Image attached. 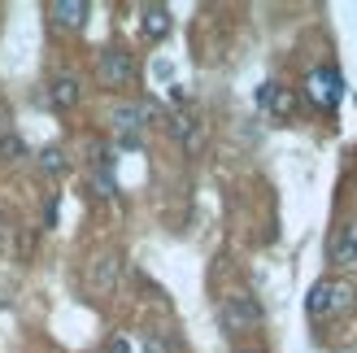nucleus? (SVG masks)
Wrapping results in <instances>:
<instances>
[{
	"label": "nucleus",
	"mask_w": 357,
	"mask_h": 353,
	"mask_svg": "<svg viewBox=\"0 0 357 353\" xmlns=\"http://www.w3.org/2000/svg\"><path fill=\"white\" fill-rule=\"evenodd\" d=\"M218 323H222L227 336H240V331H257L266 323V310L253 292H231L218 310Z\"/></svg>",
	"instance_id": "f257e3e1"
},
{
	"label": "nucleus",
	"mask_w": 357,
	"mask_h": 353,
	"mask_svg": "<svg viewBox=\"0 0 357 353\" xmlns=\"http://www.w3.org/2000/svg\"><path fill=\"white\" fill-rule=\"evenodd\" d=\"M349 306H353V284H344V279H318L305 296L310 319H331V314H344Z\"/></svg>",
	"instance_id": "f03ea898"
},
{
	"label": "nucleus",
	"mask_w": 357,
	"mask_h": 353,
	"mask_svg": "<svg viewBox=\"0 0 357 353\" xmlns=\"http://www.w3.org/2000/svg\"><path fill=\"white\" fill-rule=\"evenodd\" d=\"M305 96L318 105V110H335V105L344 100V79H340V70L335 66H318L310 70V79H305Z\"/></svg>",
	"instance_id": "7ed1b4c3"
},
{
	"label": "nucleus",
	"mask_w": 357,
	"mask_h": 353,
	"mask_svg": "<svg viewBox=\"0 0 357 353\" xmlns=\"http://www.w3.org/2000/svg\"><path fill=\"white\" fill-rule=\"evenodd\" d=\"M96 75H100L105 87H127L135 79V57L127 48L109 44V48H100V57H96Z\"/></svg>",
	"instance_id": "20e7f679"
},
{
	"label": "nucleus",
	"mask_w": 357,
	"mask_h": 353,
	"mask_svg": "<svg viewBox=\"0 0 357 353\" xmlns=\"http://www.w3.org/2000/svg\"><path fill=\"white\" fill-rule=\"evenodd\" d=\"M257 105H261L266 114H275L279 122L296 118V92H292V87H283V83H261L257 87Z\"/></svg>",
	"instance_id": "39448f33"
},
{
	"label": "nucleus",
	"mask_w": 357,
	"mask_h": 353,
	"mask_svg": "<svg viewBox=\"0 0 357 353\" xmlns=\"http://www.w3.org/2000/svg\"><path fill=\"white\" fill-rule=\"evenodd\" d=\"M87 13H92L87 0H52V5H48V22H52V31H83Z\"/></svg>",
	"instance_id": "423d86ee"
},
{
	"label": "nucleus",
	"mask_w": 357,
	"mask_h": 353,
	"mask_svg": "<svg viewBox=\"0 0 357 353\" xmlns=\"http://www.w3.org/2000/svg\"><path fill=\"white\" fill-rule=\"evenodd\" d=\"M170 135H174L188 153H201V149H205V122H196L192 114H174V118H170Z\"/></svg>",
	"instance_id": "0eeeda50"
},
{
	"label": "nucleus",
	"mask_w": 357,
	"mask_h": 353,
	"mask_svg": "<svg viewBox=\"0 0 357 353\" xmlns=\"http://www.w3.org/2000/svg\"><path fill=\"white\" fill-rule=\"evenodd\" d=\"M79 100H83V83L75 75H57L48 83V105L52 110H75Z\"/></svg>",
	"instance_id": "6e6552de"
},
{
	"label": "nucleus",
	"mask_w": 357,
	"mask_h": 353,
	"mask_svg": "<svg viewBox=\"0 0 357 353\" xmlns=\"http://www.w3.org/2000/svg\"><path fill=\"white\" fill-rule=\"evenodd\" d=\"M331 262L335 266H357V218L344 223L331 240Z\"/></svg>",
	"instance_id": "1a4fd4ad"
},
{
	"label": "nucleus",
	"mask_w": 357,
	"mask_h": 353,
	"mask_svg": "<svg viewBox=\"0 0 357 353\" xmlns=\"http://www.w3.org/2000/svg\"><path fill=\"white\" fill-rule=\"evenodd\" d=\"M118 253H100L96 262H92V292H100V296H109L114 292V284H118Z\"/></svg>",
	"instance_id": "9d476101"
},
{
	"label": "nucleus",
	"mask_w": 357,
	"mask_h": 353,
	"mask_svg": "<svg viewBox=\"0 0 357 353\" xmlns=\"http://www.w3.org/2000/svg\"><path fill=\"white\" fill-rule=\"evenodd\" d=\"M139 27H144L149 40H166L170 35V9L166 5H144L139 9Z\"/></svg>",
	"instance_id": "9b49d317"
},
{
	"label": "nucleus",
	"mask_w": 357,
	"mask_h": 353,
	"mask_svg": "<svg viewBox=\"0 0 357 353\" xmlns=\"http://www.w3.org/2000/svg\"><path fill=\"white\" fill-rule=\"evenodd\" d=\"M66 166H70V157H66V149H61V144L40 149V170H44V174H66Z\"/></svg>",
	"instance_id": "f8f14e48"
},
{
	"label": "nucleus",
	"mask_w": 357,
	"mask_h": 353,
	"mask_svg": "<svg viewBox=\"0 0 357 353\" xmlns=\"http://www.w3.org/2000/svg\"><path fill=\"white\" fill-rule=\"evenodd\" d=\"M144 353H178V336L166 331V327H157V331L144 336Z\"/></svg>",
	"instance_id": "ddd939ff"
},
{
	"label": "nucleus",
	"mask_w": 357,
	"mask_h": 353,
	"mask_svg": "<svg viewBox=\"0 0 357 353\" xmlns=\"http://www.w3.org/2000/svg\"><path fill=\"white\" fill-rule=\"evenodd\" d=\"M0 157H5V162H17V157H26V140H22V135H13V131H5V135H0Z\"/></svg>",
	"instance_id": "4468645a"
},
{
	"label": "nucleus",
	"mask_w": 357,
	"mask_h": 353,
	"mask_svg": "<svg viewBox=\"0 0 357 353\" xmlns=\"http://www.w3.org/2000/svg\"><path fill=\"white\" fill-rule=\"evenodd\" d=\"M92 188H96V197H105V201H109L114 192H118V188H114V174L105 170V166H96V174H92Z\"/></svg>",
	"instance_id": "2eb2a0df"
},
{
	"label": "nucleus",
	"mask_w": 357,
	"mask_h": 353,
	"mask_svg": "<svg viewBox=\"0 0 357 353\" xmlns=\"http://www.w3.org/2000/svg\"><path fill=\"white\" fill-rule=\"evenodd\" d=\"M105 353H131V340L127 336H114L109 345H105Z\"/></svg>",
	"instance_id": "dca6fc26"
},
{
	"label": "nucleus",
	"mask_w": 357,
	"mask_h": 353,
	"mask_svg": "<svg viewBox=\"0 0 357 353\" xmlns=\"http://www.w3.org/2000/svg\"><path fill=\"white\" fill-rule=\"evenodd\" d=\"M236 353H266L261 345H236Z\"/></svg>",
	"instance_id": "f3484780"
}]
</instances>
